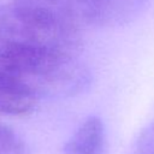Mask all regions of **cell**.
I'll return each mask as SVG.
<instances>
[{"label":"cell","instance_id":"obj_2","mask_svg":"<svg viewBox=\"0 0 154 154\" xmlns=\"http://www.w3.org/2000/svg\"><path fill=\"white\" fill-rule=\"evenodd\" d=\"M0 43L75 55L79 28L32 0L0 4Z\"/></svg>","mask_w":154,"mask_h":154},{"label":"cell","instance_id":"obj_6","mask_svg":"<svg viewBox=\"0 0 154 154\" xmlns=\"http://www.w3.org/2000/svg\"><path fill=\"white\" fill-rule=\"evenodd\" d=\"M0 154H26L22 138L2 123H0Z\"/></svg>","mask_w":154,"mask_h":154},{"label":"cell","instance_id":"obj_4","mask_svg":"<svg viewBox=\"0 0 154 154\" xmlns=\"http://www.w3.org/2000/svg\"><path fill=\"white\" fill-rule=\"evenodd\" d=\"M107 140L102 120L88 117L75 131L65 146L64 154H106Z\"/></svg>","mask_w":154,"mask_h":154},{"label":"cell","instance_id":"obj_1","mask_svg":"<svg viewBox=\"0 0 154 154\" xmlns=\"http://www.w3.org/2000/svg\"><path fill=\"white\" fill-rule=\"evenodd\" d=\"M0 75L37 99L79 91L88 81L87 71L75 55L0 43Z\"/></svg>","mask_w":154,"mask_h":154},{"label":"cell","instance_id":"obj_3","mask_svg":"<svg viewBox=\"0 0 154 154\" xmlns=\"http://www.w3.org/2000/svg\"><path fill=\"white\" fill-rule=\"evenodd\" d=\"M81 29L82 25L116 26L129 22L143 0H32Z\"/></svg>","mask_w":154,"mask_h":154},{"label":"cell","instance_id":"obj_5","mask_svg":"<svg viewBox=\"0 0 154 154\" xmlns=\"http://www.w3.org/2000/svg\"><path fill=\"white\" fill-rule=\"evenodd\" d=\"M37 97L0 75V114L25 116L34 111Z\"/></svg>","mask_w":154,"mask_h":154},{"label":"cell","instance_id":"obj_7","mask_svg":"<svg viewBox=\"0 0 154 154\" xmlns=\"http://www.w3.org/2000/svg\"><path fill=\"white\" fill-rule=\"evenodd\" d=\"M130 154H154V120L138 135Z\"/></svg>","mask_w":154,"mask_h":154}]
</instances>
